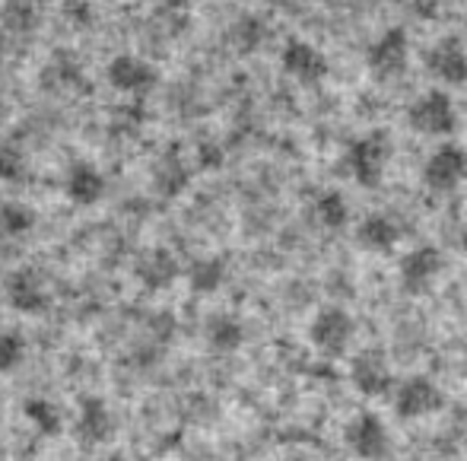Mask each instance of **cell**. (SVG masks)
Listing matches in <instances>:
<instances>
[{"label":"cell","mask_w":467,"mask_h":461,"mask_svg":"<svg viewBox=\"0 0 467 461\" xmlns=\"http://www.w3.org/2000/svg\"><path fill=\"white\" fill-rule=\"evenodd\" d=\"M353 338H357V321L347 309L325 306L312 315L308 321V344L327 360H337L350 351Z\"/></svg>","instance_id":"cell-5"},{"label":"cell","mask_w":467,"mask_h":461,"mask_svg":"<svg viewBox=\"0 0 467 461\" xmlns=\"http://www.w3.org/2000/svg\"><path fill=\"white\" fill-rule=\"evenodd\" d=\"M344 443L359 461H381L391 452V433L388 424L372 411H359L344 426Z\"/></svg>","instance_id":"cell-11"},{"label":"cell","mask_w":467,"mask_h":461,"mask_svg":"<svg viewBox=\"0 0 467 461\" xmlns=\"http://www.w3.org/2000/svg\"><path fill=\"white\" fill-rule=\"evenodd\" d=\"M105 80H109V87L115 92H121V96H150V92L160 87V70L147 58L121 51V55H115L105 64Z\"/></svg>","instance_id":"cell-12"},{"label":"cell","mask_w":467,"mask_h":461,"mask_svg":"<svg viewBox=\"0 0 467 461\" xmlns=\"http://www.w3.org/2000/svg\"><path fill=\"white\" fill-rule=\"evenodd\" d=\"M357 246L363 248L366 255H375V258H385L394 248L404 242L407 229L404 220H400L394 210H369L363 220L357 223Z\"/></svg>","instance_id":"cell-13"},{"label":"cell","mask_w":467,"mask_h":461,"mask_svg":"<svg viewBox=\"0 0 467 461\" xmlns=\"http://www.w3.org/2000/svg\"><path fill=\"white\" fill-rule=\"evenodd\" d=\"M445 274V255L432 242L410 246L398 261V287L407 296H423L442 280Z\"/></svg>","instance_id":"cell-6"},{"label":"cell","mask_w":467,"mask_h":461,"mask_svg":"<svg viewBox=\"0 0 467 461\" xmlns=\"http://www.w3.org/2000/svg\"><path fill=\"white\" fill-rule=\"evenodd\" d=\"M280 70L296 80L299 87H318V83L327 80L331 74V61L327 55L308 38H289L280 48Z\"/></svg>","instance_id":"cell-9"},{"label":"cell","mask_w":467,"mask_h":461,"mask_svg":"<svg viewBox=\"0 0 467 461\" xmlns=\"http://www.w3.org/2000/svg\"><path fill=\"white\" fill-rule=\"evenodd\" d=\"M229 277V267L223 258H216V255H203V258L191 261L188 267V287L194 289L197 296H213L223 289V283H226Z\"/></svg>","instance_id":"cell-21"},{"label":"cell","mask_w":467,"mask_h":461,"mask_svg":"<svg viewBox=\"0 0 467 461\" xmlns=\"http://www.w3.org/2000/svg\"><path fill=\"white\" fill-rule=\"evenodd\" d=\"M410 51H413V45L404 26H388V29H381L379 36L366 45V70H369L372 80L394 83L410 68Z\"/></svg>","instance_id":"cell-3"},{"label":"cell","mask_w":467,"mask_h":461,"mask_svg":"<svg viewBox=\"0 0 467 461\" xmlns=\"http://www.w3.org/2000/svg\"><path fill=\"white\" fill-rule=\"evenodd\" d=\"M61 191L74 207H96L99 201L109 191V182H105L102 169L89 160H74L67 169H64V182Z\"/></svg>","instance_id":"cell-16"},{"label":"cell","mask_w":467,"mask_h":461,"mask_svg":"<svg viewBox=\"0 0 467 461\" xmlns=\"http://www.w3.org/2000/svg\"><path fill=\"white\" fill-rule=\"evenodd\" d=\"M26 169H29V160H26L23 150H19L16 143L0 141V182H4V184L23 182Z\"/></svg>","instance_id":"cell-24"},{"label":"cell","mask_w":467,"mask_h":461,"mask_svg":"<svg viewBox=\"0 0 467 461\" xmlns=\"http://www.w3.org/2000/svg\"><path fill=\"white\" fill-rule=\"evenodd\" d=\"M4 296L13 312L29 315V319L45 315L51 306L48 280H45L42 271H36V267H13V271L4 277Z\"/></svg>","instance_id":"cell-8"},{"label":"cell","mask_w":467,"mask_h":461,"mask_svg":"<svg viewBox=\"0 0 467 461\" xmlns=\"http://www.w3.org/2000/svg\"><path fill=\"white\" fill-rule=\"evenodd\" d=\"M23 417L42 439H55L64 433V411L45 394H32L23 401Z\"/></svg>","instance_id":"cell-18"},{"label":"cell","mask_w":467,"mask_h":461,"mask_svg":"<svg viewBox=\"0 0 467 461\" xmlns=\"http://www.w3.org/2000/svg\"><path fill=\"white\" fill-rule=\"evenodd\" d=\"M423 70L436 87L455 89L467 83V45L458 36H442L423 51Z\"/></svg>","instance_id":"cell-7"},{"label":"cell","mask_w":467,"mask_h":461,"mask_svg":"<svg viewBox=\"0 0 467 461\" xmlns=\"http://www.w3.org/2000/svg\"><path fill=\"white\" fill-rule=\"evenodd\" d=\"M36 229V210L23 201H0V236H10V239H19V236L32 233Z\"/></svg>","instance_id":"cell-22"},{"label":"cell","mask_w":467,"mask_h":461,"mask_svg":"<svg viewBox=\"0 0 467 461\" xmlns=\"http://www.w3.org/2000/svg\"><path fill=\"white\" fill-rule=\"evenodd\" d=\"M203 338H207V347L216 353H235L242 344H245L248 331L242 325L239 315H229V312H220L207 321L203 328Z\"/></svg>","instance_id":"cell-20"},{"label":"cell","mask_w":467,"mask_h":461,"mask_svg":"<svg viewBox=\"0 0 467 461\" xmlns=\"http://www.w3.org/2000/svg\"><path fill=\"white\" fill-rule=\"evenodd\" d=\"M261 36H265V26H261L254 16H245L239 23V29H235V38H239L242 48H254V45L261 42Z\"/></svg>","instance_id":"cell-25"},{"label":"cell","mask_w":467,"mask_h":461,"mask_svg":"<svg viewBox=\"0 0 467 461\" xmlns=\"http://www.w3.org/2000/svg\"><path fill=\"white\" fill-rule=\"evenodd\" d=\"M350 385L357 388L363 398H388L394 394L398 382H394V369L388 363V357L381 351H369L357 353L350 363Z\"/></svg>","instance_id":"cell-14"},{"label":"cell","mask_w":467,"mask_h":461,"mask_svg":"<svg viewBox=\"0 0 467 461\" xmlns=\"http://www.w3.org/2000/svg\"><path fill=\"white\" fill-rule=\"evenodd\" d=\"M105 461H128V458H124V456H109Z\"/></svg>","instance_id":"cell-26"},{"label":"cell","mask_w":467,"mask_h":461,"mask_svg":"<svg viewBox=\"0 0 467 461\" xmlns=\"http://www.w3.org/2000/svg\"><path fill=\"white\" fill-rule=\"evenodd\" d=\"M391 404L400 420H426L442 411L445 394L430 375H407V379L398 382V388H394Z\"/></svg>","instance_id":"cell-10"},{"label":"cell","mask_w":467,"mask_h":461,"mask_svg":"<svg viewBox=\"0 0 467 461\" xmlns=\"http://www.w3.org/2000/svg\"><path fill=\"white\" fill-rule=\"evenodd\" d=\"M312 220L327 233H337L350 223V201L344 197V191L337 188H321L312 197Z\"/></svg>","instance_id":"cell-19"},{"label":"cell","mask_w":467,"mask_h":461,"mask_svg":"<svg viewBox=\"0 0 467 461\" xmlns=\"http://www.w3.org/2000/svg\"><path fill=\"white\" fill-rule=\"evenodd\" d=\"M26 353H29V344L19 331H0V375L16 372L19 366L26 363Z\"/></svg>","instance_id":"cell-23"},{"label":"cell","mask_w":467,"mask_h":461,"mask_svg":"<svg viewBox=\"0 0 467 461\" xmlns=\"http://www.w3.org/2000/svg\"><path fill=\"white\" fill-rule=\"evenodd\" d=\"M74 433L80 439V445L96 449L105 445L115 436V414H111L109 401L99 398V394H83L77 401V414H74Z\"/></svg>","instance_id":"cell-15"},{"label":"cell","mask_w":467,"mask_h":461,"mask_svg":"<svg viewBox=\"0 0 467 461\" xmlns=\"http://www.w3.org/2000/svg\"><path fill=\"white\" fill-rule=\"evenodd\" d=\"M391 166V137L385 131L357 134L344 150V169L359 188H379Z\"/></svg>","instance_id":"cell-2"},{"label":"cell","mask_w":467,"mask_h":461,"mask_svg":"<svg viewBox=\"0 0 467 461\" xmlns=\"http://www.w3.org/2000/svg\"><path fill=\"white\" fill-rule=\"evenodd\" d=\"M179 274H182L179 258L162 246L147 248V252H140V258L134 261L137 283H140L143 289H150V293H162V289H169L175 280H179Z\"/></svg>","instance_id":"cell-17"},{"label":"cell","mask_w":467,"mask_h":461,"mask_svg":"<svg viewBox=\"0 0 467 461\" xmlns=\"http://www.w3.org/2000/svg\"><path fill=\"white\" fill-rule=\"evenodd\" d=\"M458 102L449 89L432 87L426 92H420L410 105H407V128L413 134L426 137V141H449L451 134L458 131Z\"/></svg>","instance_id":"cell-1"},{"label":"cell","mask_w":467,"mask_h":461,"mask_svg":"<svg viewBox=\"0 0 467 461\" xmlns=\"http://www.w3.org/2000/svg\"><path fill=\"white\" fill-rule=\"evenodd\" d=\"M420 182L432 194H455L467 182V150L455 141H442L426 153Z\"/></svg>","instance_id":"cell-4"}]
</instances>
